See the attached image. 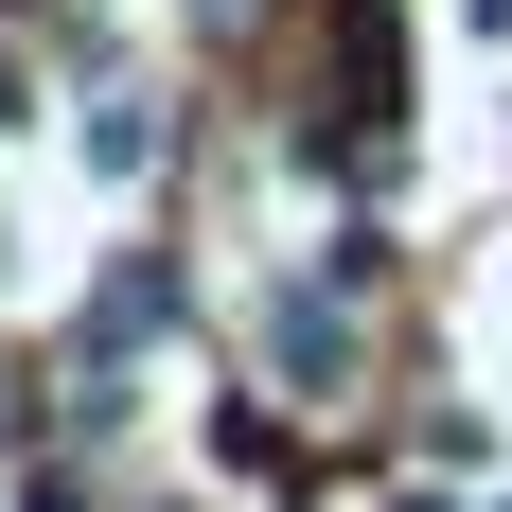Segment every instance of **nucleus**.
I'll return each mask as SVG.
<instances>
[{
    "label": "nucleus",
    "instance_id": "f257e3e1",
    "mask_svg": "<svg viewBox=\"0 0 512 512\" xmlns=\"http://www.w3.org/2000/svg\"><path fill=\"white\" fill-rule=\"evenodd\" d=\"M71 159H89V177H142V159H159V106H142V89H106L89 124H71Z\"/></svg>",
    "mask_w": 512,
    "mask_h": 512
}]
</instances>
